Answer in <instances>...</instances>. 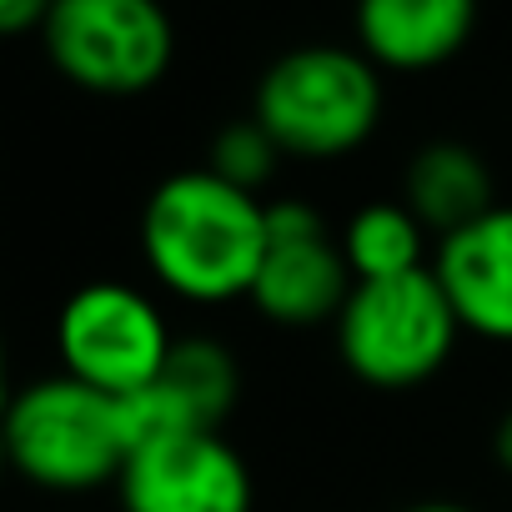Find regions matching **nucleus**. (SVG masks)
Here are the masks:
<instances>
[{
    "mask_svg": "<svg viewBox=\"0 0 512 512\" xmlns=\"http://www.w3.org/2000/svg\"><path fill=\"white\" fill-rule=\"evenodd\" d=\"M146 272L181 302L221 307L251 297L267 256V201L211 166L171 171L141 206Z\"/></svg>",
    "mask_w": 512,
    "mask_h": 512,
    "instance_id": "nucleus-1",
    "label": "nucleus"
},
{
    "mask_svg": "<svg viewBox=\"0 0 512 512\" xmlns=\"http://www.w3.org/2000/svg\"><path fill=\"white\" fill-rule=\"evenodd\" d=\"M382 71L357 46H292L282 51L251 96V116L292 161H342L382 126Z\"/></svg>",
    "mask_w": 512,
    "mask_h": 512,
    "instance_id": "nucleus-2",
    "label": "nucleus"
},
{
    "mask_svg": "<svg viewBox=\"0 0 512 512\" xmlns=\"http://www.w3.org/2000/svg\"><path fill=\"white\" fill-rule=\"evenodd\" d=\"M0 437L16 477L61 497L116 487L131 457L121 397H106L66 372L16 387L11 407L0 412Z\"/></svg>",
    "mask_w": 512,
    "mask_h": 512,
    "instance_id": "nucleus-3",
    "label": "nucleus"
},
{
    "mask_svg": "<svg viewBox=\"0 0 512 512\" xmlns=\"http://www.w3.org/2000/svg\"><path fill=\"white\" fill-rule=\"evenodd\" d=\"M332 332L337 357L357 382L377 392H407L432 382L452 362L462 322L432 267H422L387 282H357Z\"/></svg>",
    "mask_w": 512,
    "mask_h": 512,
    "instance_id": "nucleus-4",
    "label": "nucleus"
},
{
    "mask_svg": "<svg viewBox=\"0 0 512 512\" xmlns=\"http://www.w3.org/2000/svg\"><path fill=\"white\" fill-rule=\"evenodd\" d=\"M41 46L76 91L126 101L166 81L176 26L161 0H56Z\"/></svg>",
    "mask_w": 512,
    "mask_h": 512,
    "instance_id": "nucleus-5",
    "label": "nucleus"
},
{
    "mask_svg": "<svg viewBox=\"0 0 512 512\" xmlns=\"http://www.w3.org/2000/svg\"><path fill=\"white\" fill-rule=\"evenodd\" d=\"M171 347L176 337L166 327V312L126 282H86L56 317L61 372L106 397L141 392L166 367Z\"/></svg>",
    "mask_w": 512,
    "mask_h": 512,
    "instance_id": "nucleus-6",
    "label": "nucleus"
},
{
    "mask_svg": "<svg viewBox=\"0 0 512 512\" xmlns=\"http://www.w3.org/2000/svg\"><path fill=\"white\" fill-rule=\"evenodd\" d=\"M121 512H251L256 482L221 432L136 442L116 477Z\"/></svg>",
    "mask_w": 512,
    "mask_h": 512,
    "instance_id": "nucleus-7",
    "label": "nucleus"
},
{
    "mask_svg": "<svg viewBox=\"0 0 512 512\" xmlns=\"http://www.w3.org/2000/svg\"><path fill=\"white\" fill-rule=\"evenodd\" d=\"M241 397V367L226 342L216 337H176L166 367L131 397H121L131 447L151 437H181V432H221V422L236 412Z\"/></svg>",
    "mask_w": 512,
    "mask_h": 512,
    "instance_id": "nucleus-8",
    "label": "nucleus"
},
{
    "mask_svg": "<svg viewBox=\"0 0 512 512\" xmlns=\"http://www.w3.org/2000/svg\"><path fill=\"white\" fill-rule=\"evenodd\" d=\"M432 277L462 332L512 347V206H492L432 251Z\"/></svg>",
    "mask_w": 512,
    "mask_h": 512,
    "instance_id": "nucleus-9",
    "label": "nucleus"
},
{
    "mask_svg": "<svg viewBox=\"0 0 512 512\" xmlns=\"http://www.w3.org/2000/svg\"><path fill=\"white\" fill-rule=\"evenodd\" d=\"M357 277L342 256V241L322 231L302 236H267L262 272L251 282V307L277 327H322L337 322Z\"/></svg>",
    "mask_w": 512,
    "mask_h": 512,
    "instance_id": "nucleus-10",
    "label": "nucleus"
},
{
    "mask_svg": "<svg viewBox=\"0 0 512 512\" xmlns=\"http://www.w3.org/2000/svg\"><path fill=\"white\" fill-rule=\"evenodd\" d=\"M357 51L377 71L422 76L447 66L477 31V0H357Z\"/></svg>",
    "mask_w": 512,
    "mask_h": 512,
    "instance_id": "nucleus-11",
    "label": "nucleus"
},
{
    "mask_svg": "<svg viewBox=\"0 0 512 512\" xmlns=\"http://www.w3.org/2000/svg\"><path fill=\"white\" fill-rule=\"evenodd\" d=\"M402 206L442 241L452 231H462L467 221H477L482 211L497 206V186H492V166L477 146L467 141H427L412 151L407 176H402Z\"/></svg>",
    "mask_w": 512,
    "mask_h": 512,
    "instance_id": "nucleus-12",
    "label": "nucleus"
},
{
    "mask_svg": "<svg viewBox=\"0 0 512 512\" xmlns=\"http://www.w3.org/2000/svg\"><path fill=\"white\" fill-rule=\"evenodd\" d=\"M427 226L402 206V201H367L362 211H352V221L342 226V256L357 282H387V277H407L432 267L427 262Z\"/></svg>",
    "mask_w": 512,
    "mask_h": 512,
    "instance_id": "nucleus-13",
    "label": "nucleus"
},
{
    "mask_svg": "<svg viewBox=\"0 0 512 512\" xmlns=\"http://www.w3.org/2000/svg\"><path fill=\"white\" fill-rule=\"evenodd\" d=\"M282 161H287L282 146L267 136V126L256 121V116L226 121V126L216 131V141H211V156H206V166H211L221 181H231V186H241V191H251V196H262V191L272 186V176H277Z\"/></svg>",
    "mask_w": 512,
    "mask_h": 512,
    "instance_id": "nucleus-14",
    "label": "nucleus"
},
{
    "mask_svg": "<svg viewBox=\"0 0 512 512\" xmlns=\"http://www.w3.org/2000/svg\"><path fill=\"white\" fill-rule=\"evenodd\" d=\"M56 11V0H0V41L41 36Z\"/></svg>",
    "mask_w": 512,
    "mask_h": 512,
    "instance_id": "nucleus-15",
    "label": "nucleus"
},
{
    "mask_svg": "<svg viewBox=\"0 0 512 512\" xmlns=\"http://www.w3.org/2000/svg\"><path fill=\"white\" fill-rule=\"evenodd\" d=\"M492 457H497V467L512 477V407L497 417V432H492Z\"/></svg>",
    "mask_w": 512,
    "mask_h": 512,
    "instance_id": "nucleus-16",
    "label": "nucleus"
},
{
    "mask_svg": "<svg viewBox=\"0 0 512 512\" xmlns=\"http://www.w3.org/2000/svg\"><path fill=\"white\" fill-rule=\"evenodd\" d=\"M11 397H16V387H11V357H6V337H0V412L11 407Z\"/></svg>",
    "mask_w": 512,
    "mask_h": 512,
    "instance_id": "nucleus-17",
    "label": "nucleus"
},
{
    "mask_svg": "<svg viewBox=\"0 0 512 512\" xmlns=\"http://www.w3.org/2000/svg\"><path fill=\"white\" fill-rule=\"evenodd\" d=\"M402 512H472V507H462V502H442V497H432V502H412V507H402Z\"/></svg>",
    "mask_w": 512,
    "mask_h": 512,
    "instance_id": "nucleus-18",
    "label": "nucleus"
},
{
    "mask_svg": "<svg viewBox=\"0 0 512 512\" xmlns=\"http://www.w3.org/2000/svg\"><path fill=\"white\" fill-rule=\"evenodd\" d=\"M6 477H16V472H11V452H6V437H0V487H6Z\"/></svg>",
    "mask_w": 512,
    "mask_h": 512,
    "instance_id": "nucleus-19",
    "label": "nucleus"
}]
</instances>
